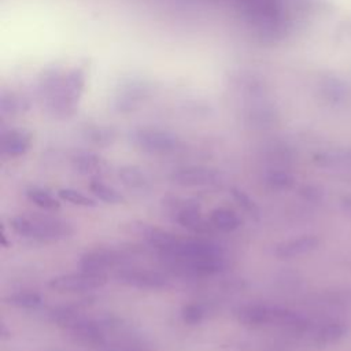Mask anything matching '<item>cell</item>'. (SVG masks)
<instances>
[{
  "label": "cell",
  "instance_id": "cell-1",
  "mask_svg": "<svg viewBox=\"0 0 351 351\" xmlns=\"http://www.w3.org/2000/svg\"><path fill=\"white\" fill-rule=\"evenodd\" d=\"M182 273L191 276H213L225 267L222 250L204 240H181L162 255Z\"/></svg>",
  "mask_w": 351,
  "mask_h": 351
},
{
  "label": "cell",
  "instance_id": "cell-2",
  "mask_svg": "<svg viewBox=\"0 0 351 351\" xmlns=\"http://www.w3.org/2000/svg\"><path fill=\"white\" fill-rule=\"evenodd\" d=\"M11 228L23 239L48 243L69 237L73 233V226L59 218L48 215H16L11 219Z\"/></svg>",
  "mask_w": 351,
  "mask_h": 351
},
{
  "label": "cell",
  "instance_id": "cell-3",
  "mask_svg": "<svg viewBox=\"0 0 351 351\" xmlns=\"http://www.w3.org/2000/svg\"><path fill=\"white\" fill-rule=\"evenodd\" d=\"M107 282L106 274H96L89 271H78L56 276L49 280V287L58 292H88L101 288Z\"/></svg>",
  "mask_w": 351,
  "mask_h": 351
},
{
  "label": "cell",
  "instance_id": "cell-4",
  "mask_svg": "<svg viewBox=\"0 0 351 351\" xmlns=\"http://www.w3.org/2000/svg\"><path fill=\"white\" fill-rule=\"evenodd\" d=\"M134 143L140 149L149 154H167L177 147L176 136L159 129H141L136 132Z\"/></svg>",
  "mask_w": 351,
  "mask_h": 351
},
{
  "label": "cell",
  "instance_id": "cell-5",
  "mask_svg": "<svg viewBox=\"0 0 351 351\" xmlns=\"http://www.w3.org/2000/svg\"><path fill=\"white\" fill-rule=\"evenodd\" d=\"M123 255L115 250L110 248H96L85 252L80 258V267L84 271L106 274L108 269H112L121 265Z\"/></svg>",
  "mask_w": 351,
  "mask_h": 351
},
{
  "label": "cell",
  "instance_id": "cell-6",
  "mask_svg": "<svg viewBox=\"0 0 351 351\" xmlns=\"http://www.w3.org/2000/svg\"><path fill=\"white\" fill-rule=\"evenodd\" d=\"M121 284L138 289H162L167 287V280L158 271L144 269H123L117 274Z\"/></svg>",
  "mask_w": 351,
  "mask_h": 351
},
{
  "label": "cell",
  "instance_id": "cell-7",
  "mask_svg": "<svg viewBox=\"0 0 351 351\" xmlns=\"http://www.w3.org/2000/svg\"><path fill=\"white\" fill-rule=\"evenodd\" d=\"M171 181L181 186H208L218 182V173L214 169L203 166H186L174 170Z\"/></svg>",
  "mask_w": 351,
  "mask_h": 351
},
{
  "label": "cell",
  "instance_id": "cell-8",
  "mask_svg": "<svg viewBox=\"0 0 351 351\" xmlns=\"http://www.w3.org/2000/svg\"><path fill=\"white\" fill-rule=\"evenodd\" d=\"M278 306H269L262 303H254L243 306L239 313V321L245 326L259 328L265 325H277L278 318Z\"/></svg>",
  "mask_w": 351,
  "mask_h": 351
},
{
  "label": "cell",
  "instance_id": "cell-9",
  "mask_svg": "<svg viewBox=\"0 0 351 351\" xmlns=\"http://www.w3.org/2000/svg\"><path fill=\"white\" fill-rule=\"evenodd\" d=\"M176 219L182 228H186L195 233H203L208 230V223H206L202 218L200 207L193 200H182L177 204Z\"/></svg>",
  "mask_w": 351,
  "mask_h": 351
},
{
  "label": "cell",
  "instance_id": "cell-10",
  "mask_svg": "<svg viewBox=\"0 0 351 351\" xmlns=\"http://www.w3.org/2000/svg\"><path fill=\"white\" fill-rule=\"evenodd\" d=\"M138 233L151 247L158 250L160 255L169 252L180 241L176 234L155 226H148L145 223L138 226Z\"/></svg>",
  "mask_w": 351,
  "mask_h": 351
},
{
  "label": "cell",
  "instance_id": "cell-11",
  "mask_svg": "<svg viewBox=\"0 0 351 351\" xmlns=\"http://www.w3.org/2000/svg\"><path fill=\"white\" fill-rule=\"evenodd\" d=\"M318 244L319 240L315 236H300L277 244V247L274 248V254L281 259L295 258L315 250Z\"/></svg>",
  "mask_w": 351,
  "mask_h": 351
},
{
  "label": "cell",
  "instance_id": "cell-12",
  "mask_svg": "<svg viewBox=\"0 0 351 351\" xmlns=\"http://www.w3.org/2000/svg\"><path fill=\"white\" fill-rule=\"evenodd\" d=\"M121 182L133 193H145L151 189V180L148 174L138 166H122L118 171Z\"/></svg>",
  "mask_w": 351,
  "mask_h": 351
},
{
  "label": "cell",
  "instance_id": "cell-13",
  "mask_svg": "<svg viewBox=\"0 0 351 351\" xmlns=\"http://www.w3.org/2000/svg\"><path fill=\"white\" fill-rule=\"evenodd\" d=\"M30 147V134L23 130H8L1 137V151L8 156H21Z\"/></svg>",
  "mask_w": 351,
  "mask_h": 351
},
{
  "label": "cell",
  "instance_id": "cell-14",
  "mask_svg": "<svg viewBox=\"0 0 351 351\" xmlns=\"http://www.w3.org/2000/svg\"><path fill=\"white\" fill-rule=\"evenodd\" d=\"M73 166L80 174L92 176V177L103 174L107 167L103 158H100L95 154H90V152H82V154H78L77 156H74Z\"/></svg>",
  "mask_w": 351,
  "mask_h": 351
},
{
  "label": "cell",
  "instance_id": "cell-15",
  "mask_svg": "<svg viewBox=\"0 0 351 351\" xmlns=\"http://www.w3.org/2000/svg\"><path fill=\"white\" fill-rule=\"evenodd\" d=\"M210 223L213 228L218 230L233 232L240 226V219L233 211L223 207H218L211 211Z\"/></svg>",
  "mask_w": 351,
  "mask_h": 351
},
{
  "label": "cell",
  "instance_id": "cell-16",
  "mask_svg": "<svg viewBox=\"0 0 351 351\" xmlns=\"http://www.w3.org/2000/svg\"><path fill=\"white\" fill-rule=\"evenodd\" d=\"M5 303L18 308H37L43 304V298L33 291H18L5 296Z\"/></svg>",
  "mask_w": 351,
  "mask_h": 351
},
{
  "label": "cell",
  "instance_id": "cell-17",
  "mask_svg": "<svg viewBox=\"0 0 351 351\" xmlns=\"http://www.w3.org/2000/svg\"><path fill=\"white\" fill-rule=\"evenodd\" d=\"M26 196L32 203H34L43 210L55 211L60 207L59 200L48 189L40 186H30L29 189H26Z\"/></svg>",
  "mask_w": 351,
  "mask_h": 351
},
{
  "label": "cell",
  "instance_id": "cell-18",
  "mask_svg": "<svg viewBox=\"0 0 351 351\" xmlns=\"http://www.w3.org/2000/svg\"><path fill=\"white\" fill-rule=\"evenodd\" d=\"M89 188L93 192V195L97 196L101 202H106L110 204H119V203L125 202V197L119 191H117L114 186H111L97 178H93L90 181Z\"/></svg>",
  "mask_w": 351,
  "mask_h": 351
},
{
  "label": "cell",
  "instance_id": "cell-19",
  "mask_svg": "<svg viewBox=\"0 0 351 351\" xmlns=\"http://www.w3.org/2000/svg\"><path fill=\"white\" fill-rule=\"evenodd\" d=\"M59 197L62 200H66L74 206H81V207H95L97 203L95 199H92L90 196L82 193L78 189H73V188H63L59 189L58 192Z\"/></svg>",
  "mask_w": 351,
  "mask_h": 351
},
{
  "label": "cell",
  "instance_id": "cell-20",
  "mask_svg": "<svg viewBox=\"0 0 351 351\" xmlns=\"http://www.w3.org/2000/svg\"><path fill=\"white\" fill-rule=\"evenodd\" d=\"M230 193H232L233 199L236 200V203H237L247 214H250L251 217L258 218V215H259V207H258V204L254 202V199H252L247 192H244V191L240 189V188H232V189H230Z\"/></svg>",
  "mask_w": 351,
  "mask_h": 351
},
{
  "label": "cell",
  "instance_id": "cell-21",
  "mask_svg": "<svg viewBox=\"0 0 351 351\" xmlns=\"http://www.w3.org/2000/svg\"><path fill=\"white\" fill-rule=\"evenodd\" d=\"M343 333H344V328L340 326L339 324H328L315 332L314 341L319 344L332 343V341H336L340 336H343Z\"/></svg>",
  "mask_w": 351,
  "mask_h": 351
},
{
  "label": "cell",
  "instance_id": "cell-22",
  "mask_svg": "<svg viewBox=\"0 0 351 351\" xmlns=\"http://www.w3.org/2000/svg\"><path fill=\"white\" fill-rule=\"evenodd\" d=\"M85 137L95 145L106 147L112 144L115 138V133L107 128H90L86 130Z\"/></svg>",
  "mask_w": 351,
  "mask_h": 351
},
{
  "label": "cell",
  "instance_id": "cell-23",
  "mask_svg": "<svg viewBox=\"0 0 351 351\" xmlns=\"http://www.w3.org/2000/svg\"><path fill=\"white\" fill-rule=\"evenodd\" d=\"M292 177L291 174H288L287 171L284 170H270L267 174H266V184L271 188V189H277V191H281V189H287L292 185Z\"/></svg>",
  "mask_w": 351,
  "mask_h": 351
},
{
  "label": "cell",
  "instance_id": "cell-24",
  "mask_svg": "<svg viewBox=\"0 0 351 351\" xmlns=\"http://www.w3.org/2000/svg\"><path fill=\"white\" fill-rule=\"evenodd\" d=\"M181 318L188 325H197L204 318V308L197 303L185 304L181 310Z\"/></svg>",
  "mask_w": 351,
  "mask_h": 351
},
{
  "label": "cell",
  "instance_id": "cell-25",
  "mask_svg": "<svg viewBox=\"0 0 351 351\" xmlns=\"http://www.w3.org/2000/svg\"><path fill=\"white\" fill-rule=\"evenodd\" d=\"M112 351H145V350L138 346H121V347L114 348Z\"/></svg>",
  "mask_w": 351,
  "mask_h": 351
}]
</instances>
